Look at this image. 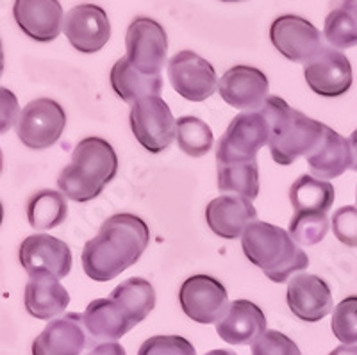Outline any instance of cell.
<instances>
[{
	"instance_id": "11",
	"label": "cell",
	"mask_w": 357,
	"mask_h": 355,
	"mask_svg": "<svg viewBox=\"0 0 357 355\" xmlns=\"http://www.w3.org/2000/svg\"><path fill=\"white\" fill-rule=\"evenodd\" d=\"M309 89L320 97L334 98L352 88L354 75L349 57L334 47H324L304 65Z\"/></svg>"
},
{
	"instance_id": "41",
	"label": "cell",
	"mask_w": 357,
	"mask_h": 355,
	"mask_svg": "<svg viewBox=\"0 0 357 355\" xmlns=\"http://www.w3.org/2000/svg\"><path fill=\"white\" fill-rule=\"evenodd\" d=\"M204 355H238L236 352L232 350H211V352H207V354Z\"/></svg>"
},
{
	"instance_id": "39",
	"label": "cell",
	"mask_w": 357,
	"mask_h": 355,
	"mask_svg": "<svg viewBox=\"0 0 357 355\" xmlns=\"http://www.w3.org/2000/svg\"><path fill=\"white\" fill-rule=\"evenodd\" d=\"M349 142H350V149H352V156H354V163H352V168L350 169L357 172V129L350 134Z\"/></svg>"
},
{
	"instance_id": "37",
	"label": "cell",
	"mask_w": 357,
	"mask_h": 355,
	"mask_svg": "<svg viewBox=\"0 0 357 355\" xmlns=\"http://www.w3.org/2000/svg\"><path fill=\"white\" fill-rule=\"evenodd\" d=\"M86 355H127L123 350L122 345L114 343H100L97 347H93Z\"/></svg>"
},
{
	"instance_id": "23",
	"label": "cell",
	"mask_w": 357,
	"mask_h": 355,
	"mask_svg": "<svg viewBox=\"0 0 357 355\" xmlns=\"http://www.w3.org/2000/svg\"><path fill=\"white\" fill-rule=\"evenodd\" d=\"M25 309L36 319H54L61 316L70 303L68 291L52 275H36L25 284Z\"/></svg>"
},
{
	"instance_id": "18",
	"label": "cell",
	"mask_w": 357,
	"mask_h": 355,
	"mask_svg": "<svg viewBox=\"0 0 357 355\" xmlns=\"http://www.w3.org/2000/svg\"><path fill=\"white\" fill-rule=\"evenodd\" d=\"M88 345L82 315L66 312L50 319L34 339L33 355H81Z\"/></svg>"
},
{
	"instance_id": "38",
	"label": "cell",
	"mask_w": 357,
	"mask_h": 355,
	"mask_svg": "<svg viewBox=\"0 0 357 355\" xmlns=\"http://www.w3.org/2000/svg\"><path fill=\"white\" fill-rule=\"evenodd\" d=\"M329 355H357V345H341Z\"/></svg>"
},
{
	"instance_id": "9",
	"label": "cell",
	"mask_w": 357,
	"mask_h": 355,
	"mask_svg": "<svg viewBox=\"0 0 357 355\" xmlns=\"http://www.w3.org/2000/svg\"><path fill=\"white\" fill-rule=\"evenodd\" d=\"M178 303L184 315L202 325L218 323L229 311V293L211 275L188 277L178 289Z\"/></svg>"
},
{
	"instance_id": "30",
	"label": "cell",
	"mask_w": 357,
	"mask_h": 355,
	"mask_svg": "<svg viewBox=\"0 0 357 355\" xmlns=\"http://www.w3.org/2000/svg\"><path fill=\"white\" fill-rule=\"evenodd\" d=\"M178 149L191 158H202L213 149L215 136L211 127L197 116H181L175 123Z\"/></svg>"
},
{
	"instance_id": "4",
	"label": "cell",
	"mask_w": 357,
	"mask_h": 355,
	"mask_svg": "<svg viewBox=\"0 0 357 355\" xmlns=\"http://www.w3.org/2000/svg\"><path fill=\"white\" fill-rule=\"evenodd\" d=\"M261 113L270 123V153L280 166H289L302 156H309L324 137L327 126L291 109L288 102L270 95Z\"/></svg>"
},
{
	"instance_id": "44",
	"label": "cell",
	"mask_w": 357,
	"mask_h": 355,
	"mask_svg": "<svg viewBox=\"0 0 357 355\" xmlns=\"http://www.w3.org/2000/svg\"><path fill=\"white\" fill-rule=\"evenodd\" d=\"M222 2H241V0H222Z\"/></svg>"
},
{
	"instance_id": "5",
	"label": "cell",
	"mask_w": 357,
	"mask_h": 355,
	"mask_svg": "<svg viewBox=\"0 0 357 355\" xmlns=\"http://www.w3.org/2000/svg\"><path fill=\"white\" fill-rule=\"evenodd\" d=\"M270 142V123L259 111L236 114L220 137L216 163L256 161V156Z\"/></svg>"
},
{
	"instance_id": "1",
	"label": "cell",
	"mask_w": 357,
	"mask_h": 355,
	"mask_svg": "<svg viewBox=\"0 0 357 355\" xmlns=\"http://www.w3.org/2000/svg\"><path fill=\"white\" fill-rule=\"evenodd\" d=\"M151 243V229L136 214L118 213L102 223L82 248V270L91 280L107 282L139 261Z\"/></svg>"
},
{
	"instance_id": "6",
	"label": "cell",
	"mask_w": 357,
	"mask_h": 355,
	"mask_svg": "<svg viewBox=\"0 0 357 355\" xmlns=\"http://www.w3.org/2000/svg\"><path fill=\"white\" fill-rule=\"evenodd\" d=\"M130 129L139 145L151 153L165 152L175 139V123L168 104L158 95L143 97L130 105Z\"/></svg>"
},
{
	"instance_id": "43",
	"label": "cell",
	"mask_w": 357,
	"mask_h": 355,
	"mask_svg": "<svg viewBox=\"0 0 357 355\" xmlns=\"http://www.w3.org/2000/svg\"><path fill=\"white\" fill-rule=\"evenodd\" d=\"M2 220H4V206L0 202V225H2Z\"/></svg>"
},
{
	"instance_id": "45",
	"label": "cell",
	"mask_w": 357,
	"mask_h": 355,
	"mask_svg": "<svg viewBox=\"0 0 357 355\" xmlns=\"http://www.w3.org/2000/svg\"><path fill=\"white\" fill-rule=\"evenodd\" d=\"M356 202H357V191H356Z\"/></svg>"
},
{
	"instance_id": "29",
	"label": "cell",
	"mask_w": 357,
	"mask_h": 355,
	"mask_svg": "<svg viewBox=\"0 0 357 355\" xmlns=\"http://www.w3.org/2000/svg\"><path fill=\"white\" fill-rule=\"evenodd\" d=\"M68 216V204L61 191H36L27 202L29 225L36 230H49L61 225Z\"/></svg>"
},
{
	"instance_id": "22",
	"label": "cell",
	"mask_w": 357,
	"mask_h": 355,
	"mask_svg": "<svg viewBox=\"0 0 357 355\" xmlns=\"http://www.w3.org/2000/svg\"><path fill=\"white\" fill-rule=\"evenodd\" d=\"M305 159H307L312 177L321 179V181L341 177L347 169L352 168L354 163L350 142L331 127L325 129L321 142L309 156H305Z\"/></svg>"
},
{
	"instance_id": "17",
	"label": "cell",
	"mask_w": 357,
	"mask_h": 355,
	"mask_svg": "<svg viewBox=\"0 0 357 355\" xmlns=\"http://www.w3.org/2000/svg\"><path fill=\"white\" fill-rule=\"evenodd\" d=\"M13 17L31 40L49 43L61 34L65 13L59 0H15Z\"/></svg>"
},
{
	"instance_id": "10",
	"label": "cell",
	"mask_w": 357,
	"mask_h": 355,
	"mask_svg": "<svg viewBox=\"0 0 357 355\" xmlns=\"http://www.w3.org/2000/svg\"><path fill=\"white\" fill-rule=\"evenodd\" d=\"M167 72L175 91L190 102L207 100L218 88L213 65L193 50L175 54L168 61Z\"/></svg>"
},
{
	"instance_id": "21",
	"label": "cell",
	"mask_w": 357,
	"mask_h": 355,
	"mask_svg": "<svg viewBox=\"0 0 357 355\" xmlns=\"http://www.w3.org/2000/svg\"><path fill=\"white\" fill-rule=\"evenodd\" d=\"M82 323L91 339L102 343H114L136 327L126 309L111 299H97L89 302L82 315Z\"/></svg>"
},
{
	"instance_id": "27",
	"label": "cell",
	"mask_w": 357,
	"mask_h": 355,
	"mask_svg": "<svg viewBox=\"0 0 357 355\" xmlns=\"http://www.w3.org/2000/svg\"><path fill=\"white\" fill-rule=\"evenodd\" d=\"M325 40L334 49H352L357 45V0H337L325 18Z\"/></svg>"
},
{
	"instance_id": "13",
	"label": "cell",
	"mask_w": 357,
	"mask_h": 355,
	"mask_svg": "<svg viewBox=\"0 0 357 355\" xmlns=\"http://www.w3.org/2000/svg\"><path fill=\"white\" fill-rule=\"evenodd\" d=\"M20 262L29 277L52 275L65 279L72 270V250L63 239L50 234H33L22 241Z\"/></svg>"
},
{
	"instance_id": "20",
	"label": "cell",
	"mask_w": 357,
	"mask_h": 355,
	"mask_svg": "<svg viewBox=\"0 0 357 355\" xmlns=\"http://www.w3.org/2000/svg\"><path fill=\"white\" fill-rule=\"evenodd\" d=\"M264 332L266 316L250 300H234L225 316L216 323V334L229 345H252Z\"/></svg>"
},
{
	"instance_id": "26",
	"label": "cell",
	"mask_w": 357,
	"mask_h": 355,
	"mask_svg": "<svg viewBox=\"0 0 357 355\" xmlns=\"http://www.w3.org/2000/svg\"><path fill=\"white\" fill-rule=\"evenodd\" d=\"M109 299L114 300L118 305H122L136 325L151 315L155 307L154 286L142 277H130L122 284H118L111 291Z\"/></svg>"
},
{
	"instance_id": "33",
	"label": "cell",
	"mask_w": 357,
	"mask_h": 355,
	"mask_svg": "<svg viewBox=\"0 0 357 355\" xmlns=\"http://www.w3.org/2000/svg\"><path fill=\"white\" fill-rule=\"evenodd\" d=\"M138 355H197V352L183 335H152L139 347Z\"/></svg>"
},
{
	"instance_id": "36",
	"label": "cell",
	"mask_w": 357,
	"mask_h": 355,
	"mask_svg": "<svg viewBox=\"0 0 357 355\" xmlns=\"http://www.w3.org/2000/svg\"><path fill=\"white\" fill-rule=\"evenodd\" d=\"M20 104L11 89L0 86V136L13 129L20 118Z\"/></svg>"
},
{
	"instance_id": "14",
	"label": "cell",
	"mask_w": 357,
	"mask_h": 355,
	"mask_svg": "<svg viewBox=\"0 0 357 355\" xmlns=\"http://www.w3.org/2000/svg\"><path fill=\"white\" fill-rule=\"evenodd\" d=\"M63 33L73 49L95 54L107 45L111 24L107 13L95 4H79L70 9L63 20Z\"/></svg>"
},
{
	"instance_id": "16",
	"label": "cell",
	"mask_w": 357,
	"mask_h": 355,
	"mask_svg": "<svg viewBox=\"0 0 357 355\" xmlns=\"http://www.w3.org/2000/svg\"><path fill=\"white\" fill-rule=\"evenodd\" d=\"M289 311L302 322H320L333 311V293L321 277L298 273L288 282L286 293Z\"/></svg>"
},
{
	"instance_id": "42",
	"label": "cell",
	"mask_w": 357,
	"mask_h": 355,
	"mask_svg": "<svg viewBox=\"0 0 357 355\" xmlns=\"http://www.w3.org/2000/svg\"><path fill=\"white\" fill-rule=\"evenodd\" d=\"M2 168H4V153H2V149H0V174H2Z\"/></svg>"
},
{
	"instance_id": "12",
	"label": "cell",
	"mask_w": 357,
	"mask_h": 355,
	"mask_svg": "<svg viewBox=\"0 0 357 355\" xmlns=\"http://www.w3.org/2000/svg\"><path fill=\"white\" fill-rule=\"evenodd\" d=\"M273 47L293 63H307L324 49V36L309 20L296 15H284L273 20L270 27Z\"/></svg>"
},
{
	"instance_id": "19",
	"label": "cell",
	"mask_w": 357,
	"mask_h": 355,
	"mask_svg": "<svg viewBox=\"0 0 357 355\" xmlns=\"http://www.w3.org/2000/svg\"><path fill=\"white\" fill-rule=\"evenodd\" d=\"M207 227L223 239L241 238L250 223L257 222V211L248 198L240 195H222L207 204Z\"/></svg>"
},
{
	"instance_id": "8",
	"label": "cell",
	"mask_w": 357,
	"mask_h": 355,
	"mask_svg": "<svg viewBox=\"0 0 357 355\" xmlns=\"http://www.w3.org/2000/svg\"><path fill=\"white\" fill-rule=\"evenodd\" d=\"M66 127V113L52 98H36L22 109L17 123L18 139L31 150L50 149Z\"/></svg>"
},
{
	"instance_id": "24",
	"label": "cell",
	"mask_w": 357,
	"mask_h": 355,
	"mask_svg": "<svg viewBox=\"0 0 357 355\" xmlns=\"http://www.w3.org/2000/svg\"><path fill=\"white\" fill-rule=\"evenodd\" d=\"M109 82L114 93L130 105L143 97H151V95H158L159 97L162 89L161 75L139 73L126 57L118 59L113 65Z\"/></svg>"
},
{
	"instance_id": "25",
	"label": "cell",
	"mask_w": 357,
	"mask_h": 355,
	"mask_svg": "<svg viewBox=\"0 0 357 355\" xmlns=\"http://www.w3.org/2000/svg\"><path fill=\"white\" fill-rule=\"evenodd\" d=\"M336 191L329 181L301 175L289 188V202L295 213H329Z\"/></svg>"
},
{
	"instance_id": "34",
	"label": "cell",
	"mask_w": 357,
	"mask_h": 355,
	"mask_svg": "<svg viewBox=\"0 0 357 355\" xmlns=\"http://www.w3.org/2000/svg\"><path fill=\"white\" fill-rule=\"evenodd\" d=\"M252 355H302L291 338L279 331H266L252 343Z\"/></svg>"
},
{
	"instance_id": "32",
	"label": "cell",
	"mask_w": 357,
	"mask_h": 355,
	"mask_svg": "<svg viewBox=\"0 0 357 355\" xmlns=\"http://www.w3.org/2000/svg\"><path fill=\"white\" fill-rule=\"evenodd\" d=\"M333 332L343 345H357V295L347 296L333 312Z\"/></svg>"
},
{
	"instance_id": "35",
	"label": "cell",
	"mask_w": 357,
	"mask_h": 355,
	"mask_svg": "<svg viewBox=\"0 0 357 355\" xmlns=\"http://www.w3.org/2000/svg\"><path fill=\"white\" fill-rule=\"evenodd\" d=\"M333 232L337 241L350 248H357V207L345 206L336 209L331 218Z\"/></svg>"
},
{
	"instance_id": "40",
	"label": "cell",
	"mask_w": 357,
	"mask_h": 355,
	"mask_svg": "<svg viewBox=\"0 0 357 355\" xmlns=\"http://www.w3.org/2000/svg\"><path fill=\"white\" fill-rule=\"evenodd\" d=\"M4 66H6L4 47H2V40H0V79H2V73H4Z\"/></svg>"
},
{
	"instance_id": "31",
	"label": "cell",
	"mask_w": 357,
	"mask_h": 355,
	"mask_svg": "<svg viewBox=\"0 0 357 355\" xmlns=\"http://www.w3.org/2000/svg\"><path fill=\"white\" fill-rule=\"evenodd\" d=\"M329 227V218L325 213H293L288 232L298 245L312 246L324 241Z\"/></svg>"
},
{
	"instance_id": "15",
	"label": "cell",
	"mask_w": 357,
	"mask_h": 355,
	"mask_svg": "<svg viewBox=\"0 0 357 355\" xmlns=\"http://www.w3.org/2000/svg\"><path fill=\"white\" fill-rule=\"evenodd\" d=\"M270 82L264 72L248 65H236L218 81V93L231 107L259 111L268 100Z\"/></svg>"
},
{
	"instance_id": "28",
	"label": "cell",
	"mask_w": 357,
	"mask_h": 355,
	"mask_svg": "<svg viewBox=\"0 0 357 355\" xmlns=\"http://www.w3.org/2000/svg\"><path fill=\"white\" fill-rule=\"evenodd\" d=\"M218 172V190L222 193H234L240 197L256 200L259 195V168L257 161L216 163Z\"/></svg>"
},
{
	"instance_id": "7",
	"label": "cell",
	"mask_w": 357,
	"mask_h": 355,
	"mask_svg": "<svg viewBox=\"0 0 357 355\" xmlns=\"http://www.w3.org/2000/svg\"><path fill=\"white\" fill-rule=\"evenodd\" d=\"M126 49V59L139 73L161 75L168 52L167 31L154 18H134L127 29Z\"/></svg>"
},
{
	"instance_id": "3",
	"label": "cell",
	"mask_w": 357,
	"mask_h": 355,
	"mask_svg": "<svg viewBox=\"0 0 357 355\" xmlns=\"http://www.w3.org/2000/svg\"><path fill=\"white\" fill-rule=\"evenodd\" d=\"M241 248L254 266L272 282H288L289 277L309 266V257L288 230L266 222H254L241 236Z\"/></svg>"
},
{
	"instance_id": "2",
	"label": "cell",
	"mask_w": 357,
	"mask_h": 355,
	"mask_svg": "<svg viewBox=\"0 0 357 355\" xmlns=\"http://www.w3.org/2000/svg\"><path fill=\"white\" fill-rule=\"evenodd\" d=\"M118 156L104 137L89 136L75 145L72 161L61 169L57 186L66 198L84 204L97 198L116 177Z\"/></svg>"
}]
</instances>
